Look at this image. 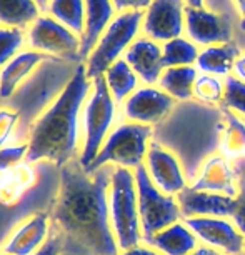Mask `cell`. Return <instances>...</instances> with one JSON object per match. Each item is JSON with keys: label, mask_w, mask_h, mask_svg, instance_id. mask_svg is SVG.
<instances>
[{"label": "cell", "mask_w": 245, "mask_h": 255, "mask_svg": "<svg viewBox=\"0 0 245 255\" xmlns=\"http://www.w3.org/2000/svg\"><path fill=\"white\" fill-rule=\"evenodd\" d=\"M114 168L87 172L72 158L60 167V184L50 220L57 235L87 255H119L110 224L109 189Z\"/></svg>", "instance_id": "obj_1"}, {"label": "cell", "mask_w": 245, "mask_h": 255, "mask_svg": "<svg viewBox=\"0 0 245 255\" xmlns=\"http://www.w3.org/2000/svg\"><path fill=\"white\" fill-rule=\"evenodd\" d=\"M92 89L85 64H79L64 90L44 114L33 120L28 132V152L25 160H50L65 165L74 158L79 140V115Z\"/></svg>", "instance_id": "obj_2"}, {"label": "cell", "mask_w": 245, "mask_h": 255, "mask_svg": "<svg viewBox=\"0 0 245 255\" xmlns=\"http://www.w3.org/2000/svg\"><path fill=\"white\" fill-rule=\"evenodd\" d=\"M110 224L120 250L138 245L142 239L135 175L130 168L117 167L112 172L109 189Z\"/></svg>", "instance_id": "obj_3"}, {"label": "cell", "mask_w": 245, "mask_h": 255, "mask_svg": "<svg viewBox=\"0 0 245 255\" xmlns=\"http://www.w3.org/2000/svg\"><path fill=\"white\" fill-rule=\"evenodd\" d=\"M152 137L150 125L135 122L120 124L105 138L102 148L95 160L85 168L87 172H95L107 163H117L119 167L137 168L143 165L148 152V138Z\"/></svg>", "instance_id": "obj_4"}, {"label": "cell", "mask_w": 245, "mask_h": 255, "mask_svg": "<svg viewBox=\"0 0 245 255\" xmlns=\"http://www.w3.org/2000/svg\"><path fill=\"white\" fill-rule=\"evenodd\" d=\"M143 12L145 10H128L120 12L114 17L94 52L85 60V69L90 80L104 75L109 67L115 64L120 55L125 54L128 47L137 40V33L143 22Z\"/></svg>", "instance_id": "obj_5"}, {"label": "cell", "mask_w": 245, "mask_h": 255, "mask_svg": "<svg viewBox=\"0 0 245 255\" xmlns=\"http://www.w3.org/2000/svg\"><path fill=\"white\" fill-rule=\"evenodd\" d=\"M115 117V100L107 87L105 77H95L92 80V94L84 107V148L80 153V163L87 168L95 160L109 137L110 127Z\"/></svg>", "instance_id": "obj_6"}, {"label": "cell", "mask_w": 245, "mask_h": 255, "mask_svg": "<svg viewBox=\"0 0 245 255\" xmlns=\"http://www.w3.org/2000/svg\"><path fill=\"white\" fill-rule=\"evenodd\" d=\"M135 185L138 197V215H140L142 239H152L160 230L179 222L182 212L172 195H167L153 184L145 165L135 168Z\"/></svg>", "instance_id": "obj_7"}, {"label": "cell", "mask_w": 245, "mask_h": 255, "mask_svg": "<svg viewBox=\"0 0 245 255\" xmlns=\"http://www.w3.org/2000/svg\"><path fill=\"white\" fill-rule=\"evenodd\" d=\"M27 42L32 50L82 64L80 37L50 15H40L28 27Z\"/></svg>", "instance_id": "obj_8"}, {"label": "cell", "mask_w": 245, "mask_h": 255, "mask_svg": "<svg viewBox=\"0 0 245 255\" xmlns=\"http://www.w3.org/2000/svg\"><path fill=\"white\" fill-rule=\"evenodd\" d=\"M185 27L184 0H152L143 12L142 28L145 37L155 42H169L180 37Z\"/></svg>", "instance_id": "obj_9"}, {"label": "cell", "mask_w": 245, "mask_h": 255, "mask_svg": "<svg viewBox=\"0 0 245 255\" xmlns=\"http://www.w3.org/2000/svg\"><path fill=\"white\" fill-rule=\"evenodd\" d=\"M185 30L195 45L212 47L232 42V22L225 13L185 7Z\"/></svg>", "instance_id": "obj_10"}, {"label": "cell", "mask_w": 245, "mask_h": 255, "mask_svg": "<svg viewBox=\"0 0 245 255\" xmlns=\"http://www.w3.org/2000/svg\"><path fill=\"white\" fill-rule=\"evenodd\" d=\"M184 224L195 237L229 255H240L245 247V239L240 230L220 217H190L185 219Z\"/></svg>", "instance_id": "obj_11"}, {"label": "cell", "mask_w": 245, "mask_h": 255, "mask_svg": "<svg viewBox=\"0 0 245 255\" xmlns=\"http://www.w3.org/2000/svg\"><path fill=\"white\" fill-rule=\"evenodd\" d=\"M175 99L155 87L137 89L125 102L123 114L128 120L142 125H153L162 122L174 107Z\"/></svg>", "instance_id": "obj_12"}, {"label": "cell", "mask_w": 245, "mask_h": 255, "mask_svg": "<svg viewBox=\"0 0 245 255\" xmlns=\"http://www.w3.org/2000/svg\"><path fill=\"white\" fill-rule=\"evenodd\" d=\"M145 167L152 182L163 194L175 195L185 189L184 168L177 157L167 148H163L158 142H152L145 157Z\"/></svg>", "instance_id": "obj_13"}, {"label": "cell", "mask_w": 245, "mask_h": 255, "mask_svg": "<svg viewBox=\"0 0 245 255\" xmlns=\"http://www.w3.org/2000/svg\"><path fill=\"white\" fill-rule=\"evenodd\" d=\"M182 217H232L235 209V197L212 194V192H199L192 187H185L177 194Z\"/></svg>", "instance_id": "obj_14"}, {"label": "cell", "mask_w": 245, "mask_h": 255, "mask_svg": "<svg viewBox=\"0 0 245 255\" xmlns=\"http://www.w3.org/2000/svg\"><path fill=\"white\" fill-rule=\"evenodd\" d=\"M123 59L132 67L137 77H140L143 84L152 85L158 84L163 72L162 65V47L158 42L148 37L137 38L123 54Z\"/></svg>", "instance_id": "obj_15"}, {"label": "cell", "mask_w": 245, "mask_h": 255, "mask_svg": "<svg viewBox=\"0 0 245 255\" xmlns=\"http://www.w3.org/2000/svg\"><path fill=\"white\" fill-rule=\"evenodd\" d=\"M114 17L112 0H85V30L80 37V62L90 57Z\"/></svg>", "instance_id": "obj_16"}, {"label": "cell", "mask_w": 245, "mask_h": 255, "mask_svg": "<svg viewBox=\"0 0 245 255\" xmlns=\"http://www.w3.org/2000/svg\"><path fill=\"white\" fill-rule=\"evenodd\" d=\"M49 232V215L44 212L33 214L32 217L18 225L3 245V254L8 255H32L35 254L47 240Z\"/></svg>", "instance_id": "obj_17"}, {"label": "cell", "mask_w": 245, "mask_h": 255, "mask_svg": "<svg viewBox=\"0 0 245 255\" xmlns=\"http://www.w3.org/2000/svg\"><path fill=\"white\" fill-rule=\"evenodd\" d=\"M192 189L229 197H237L239 194V187L235 185L234 168L224 155H212L204 163Z\"/></svg>", "instance_id": "obj_18"}, {"label": "cell", "mask_w": 245, "mask_h": 255, "mask_svg": "<svg viewBox=\"0 0 245 255\" xmlns=\"http://www.w3.org/2000/svg\"><path fill=\"white\" fill-rule=\"evenodd\" d=\"M49 55L37 50H22L0 69V97L8 99L18 85L32 74Z\"/></svg>", "instance_id": "obj_19"}, {"label": "cell", "mask_w": 245, "mask_h": 255, "mask_svg": "<svg viewBox=\"0 0 245 255\" xmlns=\"http://www.w3.org/2000/svg\"><path fill=\"white\" fill-rule=\"evenodd\" d=\"M35 170L28 162H20L15 167L0 174V205L13 207L22 195L35 184Z\"/></svg>", "instance_id": "obj_20"}, {"label": "cell", "mask_w": 245, "mask_h": 255, "mask_svg": "<svg viewBox=\"0 0 245 255\" xmlns=\"http://www.w3.org/2000/svg\"><path fill=\"white\" fill-rule=\"evenodd\" d=\"M163 255H189L197 247L195 234L185 224L175 222L147 240Z\"/></svg>", "instance_id": "obj_21"}, {"label": "cell", "mask_w": 245, "mask_h": 255, "mask_svg": "<svg viewBox=\"0 0 245 255\" xmlns=\"http://www.w3.org/2000/svg\"><path fill=\"white\" fill-rule=\"evenodd\" d=\"M240 54V49L235 42H229V44L222 45H212L205 47L204 50H200L199 59H197V67L209 75H230V72L234 70V64Z\"/></svg>", "instance_id": "obj_22"}, {"label": "cell", "mask_w": 245, "mask_h": 255, "mask_svg": "<svg viewBox=\"0 0 245 255\" xmlns=\"http://www.w3.org/2000/svg\"><path fill=\"white\" fill-rule=\"evenodd\" d=\"M197 69L194 65L170 67L163 69L158 85L175 100H189L194 95V84L197 80Z\"/></svg>", "instance_id": "obj_23"}, {"label": "cell", "mask_w": 245, "mask_h": 255, "mask_svg": "<svg viewBox=\"0 0 245 255\" xmlns=\"http://www.w3.org/2000/svg\"><path fill=\"white\" fill-rule=\"evenodd\" d=\"M107 87L112 94L115 104H122L137 90V74L132 70V67L127 64L125 59H119L112 64L104 74Z\"/></svg>", "instance_id": "obj_24"}, {"label": "cell", "mask_w": 245, "mask_h": 255, "mask_svg": "<svg viewBox=\"0 0 245 255\" xmlns=\"http://www.w3.org/2000/svg\"><path fill=\"white\" fill-rule=\"evenodd\" d=\"M42 10L35 0H0V25L25 28L32 25Z\"/></svg>", "instance_id": "obj_25"}, {"label": "cell", "mask_w": 245, "mask_h": 255, "mask_svg": "<svg viewBox=\"0 0 245 255\" xmlns=\"http://www.w3.org/2000/svg\"><path fill=\"white\" fill-rule=\"evenodd\" d=\"M47 15H50L79 37L85 30V0H50L47 7Z\"/></svg>", "instance_id": "obj_26"}, {"label": "cell", "mask_w": 245, "mask_h": 255, "mask_svg": "<svg viewBox=\"0 0 245 255\" xmlns=\"http://www.w3.org/2000/svg\"><path fill=\"white\" fill-rule=\"evenodd\" d=\"M224 133H222V153L225 158H237L245 155V122L237 115L224 110Z\"/></svg>", "instance_id": "obj_27"}, {"label": "cell", "mask_w": 245, "mask_h": 255, "mask_svg": "<svg viewBox=\"0 0 245 255\" xmlns=\"http://www.w3.org/2000/svg\"><path fill=\"white\" fill-rule=\"evenodd\" d=\"M199 49L192 40L177 37L174 40L165 42L162 47V65L163 69L170 67H184L195 64L199 59Z\"/></svg>", "instance_id": "obj_28"}, {"label": "cell", "mask_w": 245, "mask_h": 255, "mask_svg": "<svg viewBox=\"0 0 245 255\" xmlns=\"http://www.w3.org/2000/svg\"><path fill=\"white\" fill-rule=\"evenodd\" d=\"M224 82L217 79L215 75L202 74L197 77L194 84V97H197L200 102L215 105L222 102L224 99Z\"/></svg>", "instance_id": "obj_29"}, {"label": "cell", "mask_w": 245, "mask_h": 255, "mask_svg": "<svg viewBox=\"0 0 245 255\" xmlns=\"http://www.w3.org/2000/svg\"><path fill=\"white\" fill-rule=\"evenodd\" d=\"M23 42H25V35L22 28L0 27V69L18 54Z\"/></svg>", "instance_id": "obj_30"}, {"label": "cell", "mask_w": 245, "mask_h": 255, "mask_svg": "<svg viewBox=\"0 0 245 255\" xmlns=\"http://www.w3.org/2000/svg\"><path fill=\"white\" fill-rule=\"evenodd\" d=\"M224 107L245 115V82L234 75H227L224 80Z\"/></svg>", "instance_id": "obj_31"}, {"label": "cell", "mask_w": 245, "mask_h": 255, "mask_svg": "<svg viewBox=\"0 0 245 255\" xmlns=\"http://www.w3.org/2000/svg\"><path fill=\"white\" fill-rule=\"evenodd\" d=\"M27 152H28V143L0 148V174L8 170V168L15 167L17 163H20L27 157Z\"/></svg>", "instance_id": "obj_32"}, {"label": "cell", "mask_w": 245, "mask_h": 255, "mask_svg": "<svg viewBox=\"0 0 245 255\" xmlns=\"http://www.w3.org/2000/svg\"><path fill=\"white\" fill-rule=\"evenodd\" d=\"M18 112L15 110H8V109H0V148L7 143V140L10 138L13 128L18 122Z\"/></svg>", "instance_id": "obj_33"}, {"label": "cell", "mask_w": 245, "mask_h": 255, "mask_svg": "<svg viewBox=\"0 0 245 255\" xmlns=\"http://www.w3.org/2000/svg\"><path fill=\"white\" fill-rule=\"evenodd\" d=\"M235 227L240 230V234L245 235V180L240 182L239 194L235 197V209L232 214Z\"/></svg>", "instance_id": "obj_34"}, {"label": "cell", "mask_w": 245, "mask_h": 255, "mask_svg": "<svg viewBox=\"0 0 245 255\" xmlns=\"http://www.w3.org/2000/svg\"><path fill=\"white\" fill-rule=\"evenodd\" d=\"M112 3L115 10L120 13L128 10H147L152 0H112Z\"/></svg>", "instance_id": "obj_35"}, {"label": "cell", "mask_w": 245, "mask_h": 255, "mask_svg": "<svg viewBox=\"0 0 245 255\" xmlns=\"http://www.w3.org/2000/svg\"><path fill=\"white\" fill-rule=\"evenodd\" d=\"M62 245H64V242H62V239L59 235H52V237L47 239L45 244L32 255H59L62 250Z\"/></svg>", "instance_id": "obj_36"}, {"label": "cell", "mask_w": 245, "mask_h": 255, "mask_svg": "<svg viewBox=\"0 0 245 255\" xmlns=\"http://www.w3.org/2000/svg\"><path fill=\"white\" fill-rule=\"evenodd\" d=\"M122 255H163V254H158V252H155V250L142 247V245H135V247H132L128 250H123Z\"/></svg>", "instance_id": "obj_37"}, {"label": "cell", "mask_w": 245, "mask_h": 255, "mask_svg": "<svg viewBox=\"0 0 245 255\" xmlns=\"http://www.w3.org/2000/svg\"><path fill=\"white\" fill-rule=\"evenodd\" d=\"M234 74L237 79L245 82V54H242L234 64Z\"/></svg>", "instance_id": "obj_38"}, {"label": "cell", "mask_w": 245, "mask_h": 255, "mask_svg": "<svg viewBox=\"0 0 245 255\" xmlns=\"http://www.w3.org/2000/svg\"><path fill=\"white\" fill-rule=\"evenodd\" d=\"M189 255H222V254H219L217 250H214V249H210V247H199V249H195L194 252L189 254Z\"/></svg>", "instance_id": "obj_39"}, {"label": "cell", "mask_w": 245, "mask_h": 255, "mask_svg": "<svg viewBox=\"0 0 245 255\" xmlns=\"http://www.w3.org/2000/svg\"><path fill=\"white\" fill-rule=\"evenodd\" d=\"M187 7H194V8H200L204 7V0H185Z\"/></svg>", "instance_id": "obj_40"}, {"label": "cell", "mask_w": 245, "mask_h": 255, "mask_svg": "<svg viewBox=\"0 0 245 255\" xmlns=\"http://www.w3.org/2000/svg\"><path fill=\"white\" fill-rule=\"evenodd\" d=\"M235 5H237V10L242 13V17H245V0H234Z\"/></svg>", "instance_id": "obj_41"}, {"label": "cell", "mask_w": 245, "mask_h": 255, "mask_svg": "<svg viewBox=\"0 0 245 255\" xmlns=\"http://www.w3.org/2000/svg\"><path fill=\"white\" fill-rule=\"evenodd\" d=\"M49 2H50V0H35V3H37L38 8H40L42 12H47V7H49Z\"/></svg>", "instance_id": "obj_42"}, {"label": "cell", "mask_w": 245, "mask_h": 255, "mask_svg": "<svg viewBox=\"0 0 245 255\" xmlns=\"http://www.w3.org/2000/svg\"><path fill=\"white\" fill-rule=\"evenodd\" d=\"M240 30L245 32V17H242V20H240Z\"/></svg>", "instance_id": "obj_43"}, {"label": "cell", "mask_w": 245, "mask_h": 255, "mask_svg": "<svg viewBox=\"0 0 245 255\" xmlns=\"http://www.w3.org/2000/svg\"><path fill=\"white\" fill-rule=\"evenodd\" d=\"M2 255H8V254H2Z\"/></svg>", "instance_id": "obj_44"}, {"label": "cell", "mask_w": 245, "mask_h": 255, "mask_svg": "<svg viewBox=\"0 0 245 255\" xmlns=\"http://www.w3.org/2000/svg\"><path fill=\"white\" fill-rule=\"evenodd\" d=\"M240 255H242V254H240ZM244 255H245V254H244Z\"/></svg>", "instance_id": "obj_45"}]
</instances>
